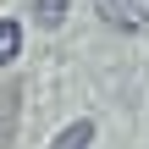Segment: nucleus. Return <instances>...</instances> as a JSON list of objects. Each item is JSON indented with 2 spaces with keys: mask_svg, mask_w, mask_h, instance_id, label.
<instances>
[{
  "mask_svg": "<svg viewBox=\"0 0 149 149\" xmlns=\"http://www.w3.org/2000/svg\"><path fill=\"white\" fill-rule=\"evenodd\" d=\"M88 144H94V122L83 116V122H72V127H61V138H55L50 149H88Z\"/></svg>",
  "mask_w": 149,
  "mask_h": 149,
  "instance_id": "f03ea898",
  "label": "nucleus"
},
{
  "mask_svg": "<svg viewBox=\"0 0 149 149\" xmlns=\"http://www.w3.org/2000/svg\"><path fill=\"white\" fill-rule=\"evenodd\" d=\"M33 17H39V28H61L66 0H33Z\"/></svg>",
  "mask_w": 149,
  "mask_h": 149,
  "instance_id": "7ed1b4c3",
  "label": "nucleus"
},
{
  "mask_svg": "<svg viewBox=\"0 0 149 149\" xmlns=\"http://www.w3.org/2000/svg\"><path fill=\"white\" fill-rule=\"evenodd\" d=\"M17 50H22V28L17 22H0V66L17 61Z\"/></svg>",
  "mask_w": 149,
  "mask_h": 149,
  "instance_id": "20e7f679",
  "label": "nucleus"
},
{
  "mask_svg": "<svg viewBox=\"0 0 149 149\" xmlns=\"http://www.w3.org/2000/svg\"><path fill=\"white\" fill-rule=\"evenodd\" d=\"M94 11L122 33H144L149 28V0H94Z\"/></svg>",
  "mask_w": 149,
  "mask_h": 149,
  "instance_id": "f257e3e1",
  "label": "nucleus"
}]
</instances>
